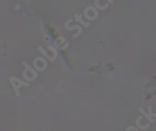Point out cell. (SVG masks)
I'll use <instances>...</instances> for the list:
<instances>
[{
  "label": "cell",
  "mask_w": 156,
  "mask_h": 131,
  "mask_svg": "<svg viewBox=\"0 0 156 131\" xmlns=\"http://www.w3.org/2000/svg\"><path fill=\"white\" fill-rule=\"evenodd\" d=\"M106 1H108V3H109V4H111V3L113 2V0H106Z\"/></svg>",
  "instance_id": "30bf717a"
},
{
  "label": "cell",
  "mask_w": 156,
  "mask_h": 131,
  "mask_svg": "<svg viewBox=\"0 0 156 131\" xmlns=\"http://www.w3.org/2000/svg\"><path fill=\"white\" fill-rule=\"evenodd\" d=\"M9 82L11 84V86L13 87V90L15 92V94L17 96H20V89L22 86H28L29 84L25 81H23L15 76H10L9 78Z\"/></svg>",
  "instance_id": "6da1fadb"
},
{
  "label": "cell",
  "mask_w": 156,
  "mask_h": 131,
  "mask_svg": "<svg viewBox=\"0 0 156 131\" xmlns=\"http://www.w3.org/2000/svg\"><path fill=\"white\" fill-rule=\"evenodd\" d=\"M65 29L66 31H73V30H78V33L77 34H75L74 35H73V37L74 38H76V37H78V36H80V34H81V32H82V27H80V25H74V26H72V27H69V26H67L66 24H65Z\"/></svg>",
  "instance_id": "7a4b0ae2"
},
{
  "label": "cell",
  "mask_w": 156,
  "mask_h": 131,
  "mask_svg": "<svg viewBox=\"0 0 156 131\" xmlns=\"http://www.w3.org/2000/svg\"><path fill=\"white\" fill-rule=\"evenodd\" d=\"M94 6H95L96 8L100 9V10H104L108 7V4H105V6H101L100 4H99V0H94Z\"/></svg>",
  "instance_id": "ba28073f"
},
{
  "label": "cell",
  "mask_w": 156,
  "mask_h": 131,
  "mask_svg": "<svg viewBox=\"0 0 156 131\" xmlns=\"http://www.w3.org/2000/svg\"><path fill=\"white\" fill-rule=\"evenodd\" d=\"M74 17H75V21L77 22H80L82 26H84V27H89L90 26V22H85V21L82 20L81 15H79V14H75Z\"/></svg>",
  "instance_id": "8992f818"
},
{
  "label": "cell",
  "mask_w": 156,
  "mask_h": 131,
  "mask_svg": "<svg viewBox=\"0 0 156 131\" xmlns=\"http://www.w3.org/2000/svg\"><path fill=\"white\" fill-rule=\"evenodd\" d=\"M138 111H139V113H140L141 114H142L143 116H145V118H146L150 123H154V122H155L154 118H152L149 113H147L145 112V110H144L142 107H139V108H138Z\"/></svg>",
  "instance_id": "277c9868"
},
{
  "label": "cell",
  "mask_w": 156,
  "mask_h": 131,
  "mask_svg": "<svg viewBox=\"0 0 156 131\" xmlns=\"http://www.w3.org/2000/svg\"><path fill=\"white\" fill-rule=\"evenodd\" d=\"M38 50H39V52H40L42 55H43V56L46 58V59H48V60L51 62V56L47 53V51H46L43 48H42V47H38Z\"/></svg>",
  "instance_id": "52a82bcc"
},
{
  "label": "cell",
  "mask_w": 156,
  "mask_h": 131,
  "mask_svg": "<svg viewBox=\"0 0 156 131\" xmlns=\"http://www.w3.org/2000/svg\"><path fill=\"white\" fill-rule=\"evenodd\" d=\"M142 119V116H138V117L136 118V128L137 129H140V130H145L147 129L149 126H150V124H147L146 126H142L140 124V120Z\"/></svg>",
  "instance_id": "5b68a950"
},
{
  "label": "cell",
  "mask_w": 156,
  "mask_h": 131,
  "mask_svg": "<svg viewBox=\"0 0 156 131\" xmlns=\"http://www.w3.org/2000/svg\"><path fill=\"white\" fill-rule=\"evenodd\" d=\"M152 118H154V116H155V114H152V107L151 106H149V113H148Z\"/></svg>",
  "instance_id": "9c48e42d"
},
{
  "label": "cell",
  "mask_w": 156,
  "mask_h": 131,
  "mask_svg": "<svg viewBox=\"0 0 156 131\" xmlns=\"http://www.w3.org/2000/svg\"><path fill=\"white\" fill-rule=\"evenodd\" d=\"M23 65L24 66V69H26V71H27V72H29L30 74L33 76V77H35L36 79L37 78L38 74H37V72H36V71H35V70H34V69L29 65V64H28L26 62H23Z\"/></svg>",
  "instance_id": "3957f363"
}]
</instances>
